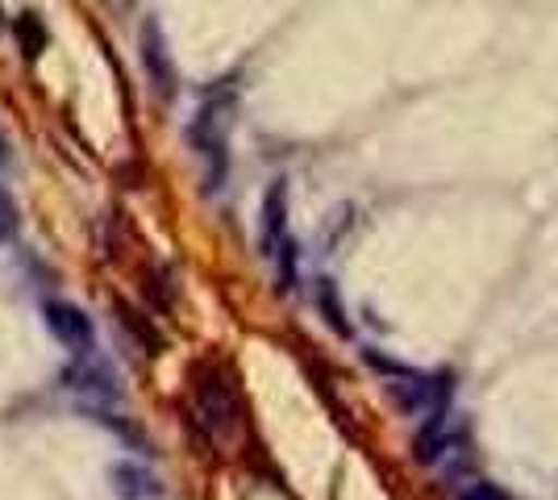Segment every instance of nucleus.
Returning a JSON list of instances; mask_svg holds the SVG:
<instances>
[{
	"instance_id": "20e7f679",
	"label": "nucleus",
	"mask_w": 558,
	"mask_h": 500,
	"mask_svg": "<svg viewBox=\"0 0 558 500\" xmlns=\"http://www.w3.org/2000/svg\"><path fill=\"white\" fill-rule=\"evenodd\" d=\"M43 326L54 333V342H63L71 355H93V342H96V330H93V317L80 309V305H71V301H47L43 305Z\"/></svg>"
},
{
	"instance_id": "f8f14e48",
	"label": "nucleus",
	"mask_w": 558,
	"mask_h": 500,
	"mask_svg": "<svg viewBox=\"0 0 558 500\" xmlns=\"http://www.w3.org/2000/svg\"><path fill=\"white\" fill-rule=\"evenodd\" d=\"M0 163H4V143H0Z\"/></svg>"
},
{
	"instance_id": "9d476101",
	"label": "nucleus",
	"mask_w": 558,
	"mask_h": 500,
	"mask_svg": "<svg viewBox=\"0 0 558 500\" xmlns=\"http://www.w3.org/2000/svg\"><path fill=\"white\" fill-rule=\"evenodd\" d=\"M17 234V205H13V196L0 188V242H9Z\"/></svg>"
},
{
	"instance_id": "7ed1b4c3",
	"label": "nucleus",
	"mask_w": 558,
	"mask_h": 500,
	"mask_svg": "<svg viewBox=\"0 0 558 500\" xmlns=\"http://www.w3.org/2000/svg\"><path fill=\"white\" fill-rule=\"evenodd\" d=\"M192 413L196 422L209 429V438H226L238 422V405H233V392L221 371L213 367H201L192 376Z\"/></svg>"
},
{
	"instance_id": "f257e3e1",
	"label": "nucleus",
	"mask_w": 558,
	"mask_h": 500,
	"mask_svg": "<svg viewBox=\"0 0 558 500\" xmlns=\"http://www.w3.org/2000/svg\"><path fill=\"white\" fill-rule=\"evenodd\" d=\"M263 255L276 267L279 288L296 284V242L288 234V192L283 184H271L263 196Z\"/></svg>"
},
{
	"instance_id": "6e6552de",
	"label": "nucleus",
	"mask_w": 558,
	"mask_h": 500,
	"mask_svg": "<svg viewBox=\"0 0 558 500\" xmlns=\"http://www.w3.org/2000/svg\"><path fill=\"white\" fill-rule=\"evenodd\" d=\"M317 305H322V313H326V321L333 326V330L347 333V317H342V305H338V296H333V284H329V280H322V288H317Z\"/></svg>"
},
{
	"instance_id": "f03ea898",
	"label": "nucleus",
	"mask_w": 558,
	"mask_h": 500,
	"mask_svg": "<svg viewBox=\"0 0 558 500\" xmlns=\"http://www.w3.org/2000/svg\"><path fill=\"white\" fill-rule=\"evenodd\" d=\"M226 105H205L196 121H192V130H187V138H192V150H196V159L205 167V188L217 192L226 184V175H230V150H226Z\"/></svg>"
},
{
	"instance_id": "423d86ee",
	"label": "nucleus",
	"mask_w": 558,
	"mask_h": 500,
	"mask_svg": "<svg viewBox=\"0 0 558 500\" xmlns=\"http://www.w3.org/2000/svg\"><path fill=\"white\" fill-rule=\"evenodd\" d=\"M63 383H68V392H75V397H84V401H93V405H100V408L117 405V397H121L113 371L93 363L88 355H80V363L63 371Z\"/></svg>"
},
{
	"instance_id": "9b49d317",
	"label": "nucleus",
	"mask_w": 558,
	"mask_h": 500,
	"mask_svg": "<svg viewBox=\"0 0 558 500\" xmlns=\"http://www.w3.org/2000/svg\"><path fill=\"white\" fill-rule=\"evenodd\" d=\"M459 500H512L509 492H500L496 484H471V488H463V497Z\"/></svg>"
},
{
	"instance_id": "39448f33",
	"label": "nucleus",
	"mask_w": 558,
	"mask_h": 500,
	"mask_svg": "<svg viewBox=\"0 0 558 500\" xmlns=\"http://www.w3.org/2000/svg\"><path fill=\"white\" fill-rule=\"evenodd\" d=\"M138 59H142V72H146V84L159 93V100H171V93H175V68H171V50H167V42H163L159 22L142 25Z\"/></svg>"
},
{
	"instance_id": "1a4fd4ad",
	"label": "nucleus",
	"mask_w": 558,
	"mask_h": 500,
	"mask_svg": "<svg viewBox=\"0 0 558 500\" xmlns=\"http://www.w3.org/2000/svg\"><path fill=\"white\" fill-rule=\"evenodd\" d=\"M17 34H22V42H25V54H38L43 42H47V34L38 29V17H34V13H25L22 22H17Z\"/></svg>"
},
{
	"instance_id": "ddd939ff",
	"label": "nucleus",
	"mask_w": 558,
	"mask_h": 500,
	"mask_svg": "<svg viewBox=\"0 0 558 500\" xmlns=\"http://www.w3.org/2000/svg\"><path fill=\"white\" fill-rule=\"evenodd\" d=\"M0 25H4V17H0Z\"/></svg>"
},
{
	"instance_id": "0eeeda50",
	"label": "nucleus",
	"mask_w": 558,
	"mask_h": 500,
	"mask_svg": "<svg viewBox=\"0 0 558 500\" xmlns=\"http://www.w3.org/2000/svg\"><path fill=\"white\" fill-rule=\"evenodd\" d=\"M109 484H113V492L121 500H155L163 492L159 476L150 467H142V463H113L109 467Z\"/></svg>"
}]
</instances>
